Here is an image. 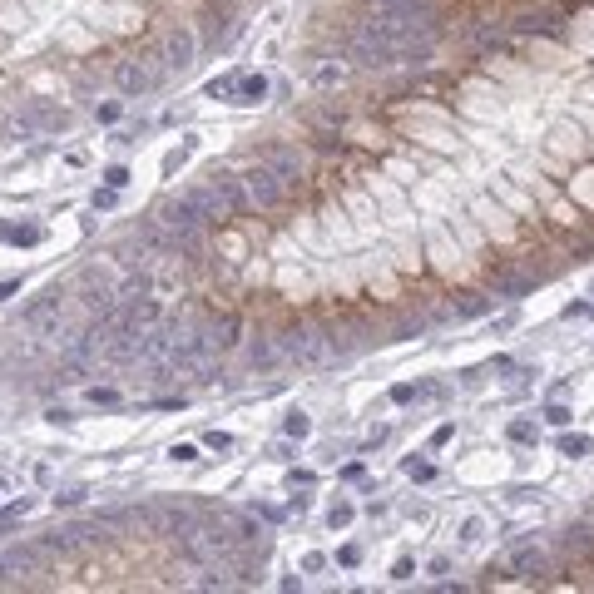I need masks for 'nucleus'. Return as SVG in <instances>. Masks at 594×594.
Instances as JSON below:
<instances>
[{
    "instance_id": "obj_20",
    "label": "nucleus",
    "mask_w": 594,
    "mask_h": 594,
    "mask_svg": "<svg viewBox=\"0 0 594 594\" xmlns=\"http://www.w3.org/2000/svg\"><path fill=\"white\" fill-rule=\"evenodd\" d=\"M545 421H550V426H570V421H575V411H570V406H560V401H555V406H550V411H545Z\"/></svg>"
},
{
    "instance_id": "obj_28",
    "label": "nucleus",
    "mask_w": 594,
    "mask_h": 594,
    "mask_svg": "<svg viewBox=\"0 0 594 594\" xmlns=\"http://www.w3.org/2000/svg\"><path fill=\"white\" fill-rule=\"evenodd\" d=\"M169 456H174V461H198V446H174Z\"/></svg>"
},
{
    "instance_id": "obj_9",
    "label": "nucleus",
    "mask_w": 594,
    "mask_h": 594,
    "mask_svg": "<svg viewBox=\"0 0 594 594\" xmlns=\"http://www.w3.org/2000/svg\"><path fill=\"white\" fill-rule=\"evenodd\" d=\"M40 565H45L40 545H15V550L0 555V570H10V575H40Z\"/></svg>"
},
{
    "instance_id": "obj_15",
    "label": "nucleus",
    "mask_w": 594,
    "mask_h": 594,
    "mask_svg": "<svg viewBox=\"0 0 594 594\" xmlns=\"http://www.w3.org/2000/svg\"><path fill=\"white\" fill-rule=\"evenodd\" d=\"M560 456H570V461L590 456V436H565V441H560Z\"/></svg>"
},
{
    "instance_id": "obj_4",
    "label": "nucleus",
    "mask_w": 594,
    "mask_h": 594,
    "mask_svg": "<svg viewBox=\"0 0 594 594\" xmlns=\"http://www.w3.org/2000/svg\"><path fill=\"white\" fill-rule=\"evenodd\" d=\"M238 184H243V194H248V208H263V213H268V208H283V198H288V184H283L268 164H258V159L238 174Z\"/></svg>"
},
{
    "instance_id": "obj_12",
    "label": "nucleus",
    "mask_w": 594,
    "mask_h": 594,
    "mask_svg": "<svg viewBox=\"0 0 594 594\" xmlns=\"http://www.w3.org/2000/svg\"><path fill=\"white\" fill-rule=\"evenodd\" d=\"M510 565H515L520 575H540V570H545V550H540V545H520V550L510 555Z\"/></svg>"
},
{
    "instance_id": "obj_3",
    "label": "nucleus",
    "mask_w": 594,
    "mask_h": 594,
    "mask_svg": "<svg viewBox=\"0 0 594 594\" xmlns=\"http://www.w3.org/2000/svg\"><path fill=\"white\" fill-rule=\"evenodd\" d=\"M342 45H347V55L357 60V65H367V70H396L401 65V55H396V45L362 15V20H352L347 25V35H342Z\"/></svg>"
},
{
    "instance_id": "obj_2",
    "label": "nucleus",
    "mask_w": 594,
    "mask_h": 594,
    "mask_svg": "<svg viewBox=\"0 0 594 594\" xmlns=\"http://www.w3.org/2000/svg\"><path fill=\"white\" fill-rule=\"evenodd\" d=\"M278 347H283V362L307 367V372H327V367H337V362L352 357V352L337 342V332H322V327H307V322L288 327V332L278 337Z\"/></svg>"
},
{
    "instance_id": "obj_29",
    "label": "nucleus",
    "mask_w": 594,
    "mask_h": 594,
    "mask_svg": "<svg viewBox=\"0 0 594 594\" xmlns=\"http://www.w3.org/2000/svg\"><path fill=\"white\" fill-rule=\"evenodd\" d=\"M114 194H119V189H104V194H95V208H114Z\"/></svg>"
},
{
    "instance_id": "obj_27",
    "label": "nucleus",
    "mask_w": 594,
    "mask_h": 594,
    "mask_svg": "<svg viewBox=\"0 0 594 594\" xmlns=\"http://www.w3.org/2000/svg\"><path fill=\"white\" fill-rule=\"evenodd\" d=\"M90 401H95V406H114V401H119V392H109V387H95V392H90Z\"/></svg>"
},
{
    "instance_id": "obj_24",
    "label": "nucleus",
    "mask_w": 594,
    "mask_h": 594,
    "mask_svg": "<svg viewBox=\"0 0 594 594\" xmlns=\"http://www.w3.org/2000/svg\"><path fill=\"white\" fill-rule=\"evenodd\" d=\"M317 85H322V90H327V85H342V70H332V65H322V70H317Z\"/></svg>"
},
{
    "instance_id": "obj_11",
    "label": "nucleus",
    "mask_w": 594,
    "mask_h": 594,
    "mask_svg": "<svg viewBox=\"0 0 594 594\" xmlns=\"http://www.w3.org/2000/svg\"><path fill=\"white\" fill-rule=\"evenodd\" d=\"M248 362H253L258 372H268V367L283 362V347H278L273 337H253V342H248Z\"/></svg>"
},
{
    "instance_id": "obj_17",
    "label": "nucleus",
    "mask_w": 594,
    "mask_h": 594,
    "mask_svg": "<svg viewBox=\"0 0 594 594\" xmlns=\"http://www.w3.org/2000/svg\"><path fill=\"white\" fill-rule=\"evenodd\" d=\"M347 520H352V505H347V500H337V505L327 510V525H332V530H342Z\"/></svg>"
},
{
    "instance_id": "obj_26",
    "label": "nucleus",
    "mask_w": 594,
    "mask_h": 594,
    "mask_svg": "<svg viewBox=\"0 0 594 594\" xmlns=\"http://www.w3.org/2000/svg\"><path fill=\"white\" fill-rule=\"evenodd\" d=\"M476 540H481V520H466L461 525V545H476Z\"/></svg>"
},
{
    "instance_id": "obj_1",
    "label": "nucleus",
    "mask_w": 594,
    "mask_h": 594,
    "mask_svg": "<svg viewBox=\"0 0 594 594\" xmlns=\"http://www.w3.org/2000/svg\"><path fill=\"white\" fill-rule=\"evenodd\" d=\"M179 545V555L189 560V565H218V560H233V550H238V530H233V520L228 515H198L194 525L174 540Z\"/></svg>"
},
{
    "instance_id": "obj_19",
    "label": "nucleus",
    "mask_w": 594,
    "mask_h": 594,
    "mask_svg": "<svg viewBox=\"0 0 594 594\" xmlns=\"http://www.w3.org/2000/svg\"><path fill=\"white\" fill-rule=\"evenodd\" d=\"M481 312H486L481 297H461V302H456V317H481Z\"/></svg>"
},
{
    "instance_id": "obj_10",
    "label": "nucleus",
    "mask_w": 594,
    "mask_h": 594,
    "mask_svg": "<svg viewBox=\"0 0 594 594\" xmlns=\"http://www.w3.org/2000/svg\"><path fill=\"white\" fill-rule=\"evenodd\" d=\"M164 65H169V70H189V65H194V30H169Z\"/></svg>"
},
{
    "instance_id": "obj_13",
    "label": "nucleus",
    "mask_w": 594,
    "mask_h": 594,
    "mask_svg": "<svg viewBox=\"0 0 594 594\" xmlns=\"http://www.w3.org/2000/svg\"><path fill=\"white\" fill-rule=\"evenodd\" d=\"M560 545H565V550H594V530L590 525H570V530L560 535Z\"/></svg>"
},
{
    "instance_id": "obj_5",
    "label": "nucleus",
    "mask_w": 594,
    "mask_h": 594,
    "mask_svg": "<svg viewBox=\"0 0 594 594\" xmlns=\"http://www.w3.org/2000/svg\"><path fill=\"white\" fill-rule=\"evenodd\" d=\"M258 164H268L288 189H297V184L307 179V159L297 154L293 144H278V139H273V144H258Z\"/></svg>"
},
{
    "instance_id": "obj_18",
    "label": "nucleus",
    "mask_w": 594,
    "mask_h": 594,
    "mask_svg": "<svg viewBox=\"0 0 594 594\" xmlns=\"http://www.w3.org/2000/svg\"><path fill=\"white\" fill-rule=\"evenodd\" d=\"M283 431H288V436H307V431H312V421H307L302 411H293V416L283 421Z\"/></svg>"
},
{
    "instance_id": "obj_23",
    "label": "nucleus",
    "mask_w": 594,
    "mask_h": 594,
    "mask_svg": "<svg viewBox=\"0 0 594 594\" xmlns=\"http://www.w3.org/2000/svg\"><path fill=\"white\" fill-rule=\"evenodd\" d=\"M5 238H10V243H35L40 228H5Z\"/></svg>"
},
{
    "instance_id": "obj_21",
    "label": "nucleus",
    "mask_w": 594,
    "mask_h": 594,
    "mask_svg": "<svg viewBox=\"0 0 594 594\" xmlns=\"http://www.w3.org/2000/svg\"><path fill=\"white\" fill-rule=\"evenodd\" d=\"M208 95L218 99V95H238V75H223V80H213L208 85Z\"/></svg>"
},
{
    "instance_id": "obj_25",
    "label": "nucleus",
    "mask_w": 594,
    "mask_h": 594,
    "mask_svg": "<svg viewBox=\"0 0 594 594\" xmlns=\"http://www.w3.org/2000/svg\"><path fill=\"white\" fill-rule=\"evenodd\" d=\"M510 436H515V441H535V426H530V421H510Z\"/></svg>"
},
{
    "instance_id": "obj_8",
    "label": "nucleus",
    "mask_w": 594,
    "mask_h": 594,
    "mask_svg": "<svg viewBox=\"0 0 594 594\" xmlns=\"http://www.w3.org/2000/svg\"><path fill=\"white\" fill-rule=\"evenodd\" d=\"M184 194H189V203H194V208L203 213V218H208V223H223V218H233V208L223 203V194H218V189L208 184V179H203V184H194V189H184Z\"/></svg>"
},
{
    "instance_id": "obj_7",
    "label": "nucleus",
    "mask_w": 594,
    "mask_h": 594,
    "mask_svg": "<svg viewBox=\"0 0 594 594\" xmlns=\"http://www.w3.org/2000/svg\"><path fill=\"white\" fill-rule=\"evenodd\" d=\"M20 124L35 129V134H60V129H70V114L55 109L50 99H25L20 104Z\"/></svg>"
},
{
    "instance_id": "obj_6",
    "label": "nucleus",
    "mask_w": 594,
    "mask_h": 594,
    "mask_svg": "<svg viewBox=\"0 0 594 594\" xmlns=\"http://www.w3.org/2000/svg\"><path fill=\"white\" fill-rule=\"evenodd\" d=\"M159 80H164V70H159L154 60H119V65H114V85H119L124 95H149Z\"/></svg>"
},
{
    "instance_id": "obj_14",
    "label": "nucleus",
    "mask_w": 594,
    "mask_h": 594,
    "mask_svg": "<svg viewBox=\"0 0 594 594\" xmlns=\"http://www.w3.org/2000/svg\"><path fill=\"white\" fill-rule=\"evenodd\" d=\"M263 95H268V80H263V75H248V80H238V104H258Z\"/></svg>"
},
{
    "instance_id": "obj_16",
    "label": "nucleus",
    "mask_w": 594,
    "mask_h": 594,
    "mask_svg": "<svg viewBox=\"0 0 594 594\" xmlns=\"http://www.w3.org/2000/svg\"><path fill=\"white\" fill-rule=\"evenodd\" d=\"M525 288H530V278H515V273H500V278H495V293H505V297L525 293Z\"/></svg>"
},
{
    "instance_id": "obj_22",
    "label": "nucleus",
    "mask_w": 594,
    "mask_h": 594,
    "mask_svg": "<svg viewBox=\"0 0 594 594\" xmlns=\"http://www.w3.org/2000/svg\"><path fill=\"white\" fill-rule=\"evenodd\" d=\"M104 184H109V189H124V184H129V169H124V164L104 169Z\"/></svg>"
}]
</instances>
